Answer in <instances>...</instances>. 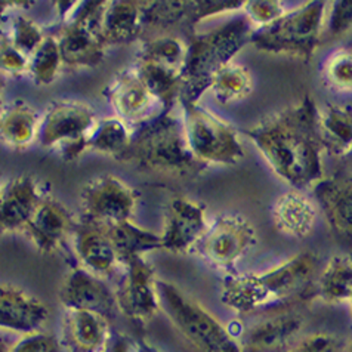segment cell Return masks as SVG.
<instances>
[{
  "instance_id": "obj_1",
  "label": "cell",
  "mask_w": 352,
  "mask_h": 352,
  "mask_svg": "<svg viewBox=\"0 0 352 352\" xmlns=\"http://www.w3.org/2000/svg\"><path fill=\"white\" fill-rule=\"evenodd\" d=\"M318 109L309 96L263 119L246 132L280 179L304 190L324 179Z\"/></svg>"
},
{
  "instance_id": "obj_2",
  "label": "cell",
  "mask_w": 352,
  "mask_h": 352,
  "mask_svg": "<svg viewBox=\"0 0 352 352\" xmlns=\"http://www.w3.org/2000/svg\"><path fill=\"white\" fill-rule=\"evenodd\" d=\"M318 259L302 252L265 272L228 277L222 285V302L237 314L276 308L316 296Z\"/></svg>"
},
{
  "instance_id": "obj_3",
  "label": "cell",
  "mask_w": 352,
  "mask_h": 352,
  "mask_svg": "<svg viewBox=\"0 0 352 352\" xmlns=\"http://www.w3.org/2000/svg\"><path fill=\"white\" fill-rule=\"evenodd\" d=\"M255 30L250 19L243 15L210 32L194 36L187 45V58L182 68L184 100L199 101L203 92L210 87L213 77L250 43Z\"/></svg>"
},
{
  "instance_id": "obj_4",
  "label": "cell",
  "mask_w": 352,
  "mask_h": 352,
  "mask_svg": "<svg viewBox=\"0 0 352 352\" xmlns=\"http://www.w3.org/2000/svg\"><path fill=\"white\" fill-rule=\"evenodd\" d=\"M120 162H132L140 168L169 175H190L197 170L201 163L188 144L182 109L160 114L142 124Z\"/></svg>"
},
{
  "instance_id": "obj_5",
  "label": "cell",
  "mask_w": 352,
  "mask_h": 352,
  "mask_svg": "<svg viewBox=\"0 0 352 352\" xmlns=\"http://www.w3.org/2000/svg\"><path fill=\"white\" fill-rule=\"evenodd\" d=\"M327 5L324 2H308L287 11L276 23L256 28L250 43L258 51L309 60L320 46L324 33Z\"/></svg>"
},
{
  "instance_id": "obj_6",
  "label": "cell",
  "mask_w": 352,
  "mask_h": 352,
  "mask_svg": "<svg viewBox=\"0 0 352 352\" xmlns=\"http://www.w3.org/2000/svg\"><path fill=\"white\" fill-rule=\"evenodd\" d=\"M160 305L173 326L200 352H244L243 345L213 314L179 287L157 280Z\"/></svg>"
},
{
  "instance_id": "obj_7",
  "label": "cell",
  "mask_w": 352,
  "mask_h": 352,
  "mask_svg": "<svg viewBox=\"0 0 352 352\" xmlns=\"http://www.w3.org/2000/svg\"><path fill=\"white\" fill-rule=\"evenodd\" d=\"M185 131L191 151L204 164H237L244 159L237 132L219 117L203 109L199 101L181 98Z\"/></svg>"
},
{
  "instance_id": "obj_8",
  "label": "cell",
  "mask_w": 352,
  "mask_h": 352,
  "mask_svg": "<svg viewBox=\"0 0 352 352\" xmlns=\"http://www.w3.org/2000/svg\"><path fill=\"white\" fill-rule=\"evenodd\" d=\"M98 123L91 105L79 101H54L41 120L38 142L60 148L63 159L73 162L87 151V138Z\"/></svg>"
},
{
  "instance_id": "obj_9",
  "label": "cell",
  "mask_w": 352,
  "mask_h": 352,
  "mask_svg": "<svg viewBox=\"0 0 352 352\" xmlns=\"http://www.w3.org/2000/svg\"><path fill=\"white\" fill-rule=\"evenodd\" d=\"M107 2H77L58 34L63 63L67 67H96L105 56L101 21Z\"/></svg>"
},
{
  "instance_id": "obj_10",
  "label": "cell",
  "mask_w": 352,
  "mask_h": 352,
  "mask_svg": "<svg viewBox=\"0 0 352 352\" xmlns=\"http://www.w3.org/2000/svg\"><path fill=\"white\" fill-rule=\"evenodd\" d=\"M119 271L116 289L119 311L136 324H146L162 308L153 267L142 256H133L122 262Z\"/></svg>"
},
{
  "instance_id": "obj_11",
  "label": "cell",
  "mask_w": 352,
  "mask_h": 352,
  "mask_svg": "<svg viewBox=\"0 0 352 352\" xmlns=\"http://www.w3.org/2000/svg\"><path fill=\"white\" fill-rule=\"evenodd\" d=\"M136 201V191L113 175H104L91 181L80 192L83 218L96 225L131 221Z\"/></svg>"
},
{
  "instance_id": "obj_12",
  "label": "cell",
  "mask_w": 352,
  "mask_h": 352,
  "mask_svg": "<svg viewBox=\"0 0 352 352\" xmlns=\"http://www.w3.org/2000/svg\"><path fill=\"white\" fill-rule=\"evenodd\" d=\"M256 244V230L241 214H222L195 248L217 268H231Z\"/></svg>"
},
{
  "instance_id": "obj_13",
  "label": "cell",
  "mask_w": 352,
  "mask_h": 352,
  "mask_svg": "<svg viewBox=\"0 0 352 352\" xmlns=\"http://www.w3.org/2000/svg\"><path fill=\"white\" fill-rule=\"evenodd\" d=\"M105 96L119 119L128 124L142 126L163 114L162 105L145 86L135 67L116 76L113 83L107 87Z\"/></svg>"
},
{
  "instance_id": "obj_14",
  "label": "cell",
  "mask_w": 352,
  "mask_h": 352,
  "mask_svg": "<svg viewBox=\"0 0 352 352\" xmlns=\"http://www.w3.org/2000/svg\"><path fill=\"white\" fill-rule=\"evenodd\" d=\"M58 299L65 309L94 311L107 318L119 309L116 292L107 286L101 277L82 267H76L67 272L58 292Z\"/></svg>"
},
{
  "instance_id": "obj_15",
  "label": "cell",
  "mask_w": 352,
  "mask_h": 352,
  "mask_svg": "<svg viewBox=\"0 0 352 352\" xmlns=\"http://www.w3.org/2000/svg\"><path fill=\"white\" fill-rule=\"evenodd\" d=\"M208 232L204 206L190 199H175L168 209L162 232L163 249L187 253L199 246Z\"/></svg>"
},
{
  "instance_id": "obj_16",
  "label": "cell",
  "mask_w": 352,
  "mask_h": 352,
  "mask_svg": "<svg viewBox=\"0 0 352 352\" xmlns=\"http://www.w3.org/2000/svg\"><path fill=\"white\" fill-rule=\"evenodd\" d=\"M49 318V309L21 287L3 283L0 286V326L23 336L41 333Z\"/></svg>"
},
{
  "instance_id": "obj_17",
  "label": "cell",
  "mask_w": 352,
  "mask_h": 352,
  "mask_svg": "<svg viewBox=\"0 0 352 352\" xmlns=\"http://www.w3.org/2000/svg\"><path fill=\"white\" fill-rule=\"evenodd\" d=\"M72 241L79 267L101 278L114 276L120 270L122 261L113 243L98 225L87 221L77 223L72 234Z\"/></svg>"
},
{
  "instance_id": "obj_18",
  "label": "cell",
  "mask_w": 352,
  "mask_h": 352,
  "mask_svg": "<svg viewBox=\"0 0 352 352\" xmlns=\"http://www.w3.org/2000/svg\"><path fill=\"white\" fill-rule=\"evenodd\" d=\"M113 327L105 316L94 311L65 309L61 345L67 352H104Z\"/></svg>"
},
{
  "instance_id": "obj_19",
  "label": "cell",
  "mask_w": 352,
  "mask_h": 352,
  "mask_svg": "<svg viewBox=\"0 0 352 352\" xmlns=\"http://www.w3.org/2000/svg\"><path fill=\"white\" fill-rule=\"evenodd\" d=\"M314 195L330 230L352 249V178H324L314 187Z\"/></svg>"
},
{
  "instance_id": "obj_20",
  "label": "cell",
  "mask_w": 352,
  "mask_h": 352,
  "mask_svg": "<svg viewBox=\"0 0 352 352\" xmlns=\"http://www.w3.org/2000/svg\"><path fill=\"white\" fill-rule=\"evenodd\" d=\"M76 223L61 203L54 199H42L25 234L42 253H55L72 237Z\"/></svg>"
},
{
  "instance_id": "obj_21",
  "label": "cell",
  "mask_w": 352,
  "mask_h": 352,
  "mask_svg": "<svg viewBox=\"0 0 352 352\" xmlns=\"http://www.w3.org/2000/svg\"><path fill=\"white\" fill-rule=\"evenodd\" d=\"M36 182L28 175L9 181L2 188L0 199V227L3 232H25L28 222L41 204Z\"/></svg>"
},
{
  "instance_id": "obj_22",
  "label": "cell",
  "mask_w": 352,
  "mask_h": 352,
  "mask_svg": "<svg viewBox=\"0 0 352 352\" xmlns=\"http://www.w3.org/2000/svg\"><path fill=\"white\" fill-rule=\"evenodd\" d=\"M304 320L293 312H280L252 326L244 336L248 352H287L296 344Z\"/></svg>"
},
{
  "instance_id": "obj_23",
  "label": "cell",
  "mask_w": 352,
  "mask_h": 352,
  "mask_svg": "<svg viewBox=\"0 0 352 352\" xmlns=\"http://www.w3.org/2000/svg\"><path fill=\"white\" fill-rule=\"evenodd\" d=\"M272 218L276 228L293 239H305L316 228L318 210L316 203L299 190H290L274 203Z\"/></svg>"
},
{
  "instance_id": "obj_24",
  "label": "cell",
  "mask_w": 352,
  "mask_h": 352,
  "mask_svg": "<svg viewBox=\"0 0 352 352\" xmlns=\"http://www.w3.org/2000/svg\"><path fill=\"white\" fill-rule=\"evenodd\" d=\"M142 30V2H133V0L107 2L101 21V37L105 45H128Z\"/></svg>"
},
{
  "instance_id": "obj_25",
  "label": "cell",
  "mask_w": 352,
  "mask_h": 352,
  "mask_svg": "<svg viewBox=\"0 0 352 352\" xmlns=\"http://www.w3.org/2000/svg\"><path fill=\"white\" fill-rule=\"evenodd\" d=\"M317 128L324 151L336 157L352 155V107L326 104L318 109Z\"/></svg>"
},
{
  "instance_id": "obj_26",
  "label": "cell",
  "mask_w": 352,
  "mask_h": 352,
  "mask_svg": "<svg viewBox=\"0 0 352 352\" xmlns=\"http://www.w3.org/2000/svg\"><path fill=\"white\" fill-rule=\"evenodd\" d=\"M135 68L148 91L162 105L163 114L175 110L181 102L184 92L182 70L144 60H138Z\"/></svg>"
},
{
  "instance_id": "obj_27",
  "label": "cell",
  "mask_w": 352,
  "mask_h": 352,
  "mask_svg": "<svg viewBox=\"0 0 352 352\" xmlns=\"http://www.w3.org/2000/svg\"><path fill=\"white\" fill-rule=\"evenodd\" d=\"M316 296L330 305L349 304L352 299V256L335 255L316 280Z\"/></svg>"
},
{
  "instance_id": "obj_28",
  "label": "cell",
  "mask_w": 352,
  "mask_h": 352,
  "mask_svg": "<svg viewBox=\"0 0 352 352\" xmlns=\"http://www.w3.org/2000/svg\"><path fill=\"white\" fill-rule=\"evenodd\" d=\"M98 227H101L109 236L122 262L133 256H142L146 252L163 249L162 236L141 228L140 225L133 223L132 221L111 225H98Z\"/></svg>"
},
{
  "instance_id": "obj_29",
  "label": "cell",
  "mask_w": 352,
  "mask_h": 352,
  "mask_svg": "<svg viewBox=\"0 0 352 352\" xmlns=\"http://www.w3.org/2000/svg\"><path fill=\"white\" fill-rule=\"evenodd\" d=\"M0 131L9 145L23 148L38 138L41 120H38L37 111L30 104L25 101H14L2 116Z\"/></svg>"
},
{
  "instance_id": "obj_30",
  "label": "cell",
  "mask_w": 352,
  "mask_h": 352,
  "mask_svg": "<svg viewBox=\"0 0 352 352\" xmlns=\"http://www.w3.org/2000/svg\"><path fill=\"white\" fill-rule=\"evenodd\" d=\"M133 135L131 133L128 123L119 117L98 120L92 133L87 138V151H96L109 154L122 160L132 144Z\"/></svg>"
},
{
  "instance_id": "obj_31",
  "label": "cell",
  "mask_w": 352,
  "mask_h": 352,
  "mask_svg": "<svg viewBox=\"0 0 352 352\" xmlns=\"http://www.w3.org/2000/svg\"><path fill=\"white\" fill-rule=\"evenodd\" d=\"M253 87L250 72L244 65L228 64L213 77L209 89L222 104H232L246 98Z\"/></svg>"
},
{
  "instance_id": "obj_32",
  "label": "cell",
  "mask_w": 352,
  "mask_h": 352,
  "mask_svg": "<svg viewBox=\"0 0 352 352\" xmlns=\"http://www.w3.org/2000/svg\"><path fill=\"white\" fill-rule=\"evenodd\" d=\"M63 63L61 47L56 36H46L43 43L30 56L28 73L38 86H46L55 80Z\"/></svg>"
},
{
  "instance_id": "obj_33",
  "label": "cell",
  "mask_w": 352,
  "mask_h": 352,
  "mask_svg": "<svg viewBox=\"0 0 352 352\" xmlns=\"http://www.w3.org/2000/svg\"><path fill=\"white\" fill-rule=\"evenodd\" d=\"M187 49L178 37L175 36H159L145 42L138 60L157 63L166 67L182 70L187 58Z\"/></svg>"
},
{
  "instance_id": "obj_34",
  "label": "cell",
  "mask_w": 352,
  "mask_h": 352,
  "mask_svg": "<svg viewBox=\"0 0 352 352\" xmlns=\"http://www.w3.org/2000/svg\"><path fill=\"white\" fill-rule=\"evenodd\" d=\"M324 83L336 92L352 94V46L331 52L322 65Z\"/></svg>"
},
{
  "instance_id": "obj_35",
  "label": "cell",
  "mask_w": 352,
  "mask_h": 352,
  "mask_svg": "<svg viewBox=\"0 0 352 352\" xmlns=\"http://www.w3.org/2000/svg\"><path fill=\"white\" fill-rule=\"evenodd\" d=\"M190 2L172 0V2H142L144 28H169L188 19Z\"/></svg>"
},
{
  "instance_id": "obj_36",
  "label": "cell",
  "mask_w": 352,
  "mask_h": 352,
  "mask_svg": "<svg viewBox=\"0 0 352 352\" xmlns=\"http://www.w3.org/2000/svg\"><path fill=\"white\" fill-rule=\"evenodd\" d=\"M8 37L11 38V42L16 49L30 58L37 51L38 46L43 43L46 36L43 34L41 25L33 21V19L24 15H16L12 23L11 36Z\"/></svg>"
},
{
  "instance_id": "obj_37",
  "label": "cell",
  "mask_w": 352,
  "mask_h": 352,
  "mask_svg": "<svg viewBox=\"0 0 352 352\" xmlns=\"http://www.w3.org/2000/svg\"><path fill=\"white\" fill-rule=\"evenodd\" d=\"M286 14L285 5L278 0H250L244 3V15L250 19L253 25H258V28L276 23Z\"/></svg>"
},
{
  "instance_id": "obj_38",
  "label": "cell",
  "mask_w": 352,
  "mask_h": 352,
  "mask_svg": "<svg viewBox=\"0 0 352 352\" xmlns=\"http://www.w3.org/2000/svg\"><path fill=\"white\" fill-rule=\"evenodd\" d=\"M324 30L331 37H344L352 30V0H339L327 8Z\"/></svg>"
},
{
  "instance_id": "obj_39",
  "label": "cell",
  "mask_w": 352,
  "mask_h": 352,
  "mask_svg": "<svg viewBox=\"0 0 352 352\" xmlns=\"http://www.w3.org/2000/svg\"><path fill=\"white\" fill-rule=\"evenodd\" d=\"M244 3L246 2H240V0H225V2H222V0H219V2H217V0H201V2H190L187 21L195 24L208 16L244 9Z\"/></svg>"
},
{
  "instance_id": "obj_40",
  "label": "cell",
  "mask_w": 352,
  "mask_h": 352,
  "mask_svg": "<svg viewBox=\"0 0 352 352\" xmlns=\"http://www.w3.org/2000/svg\"><path fill=\"white\" fill-rule=\"evenodd\" d=\"M287 352H346L340 340L330 333H312L299 339Z\"/></svg>"
},
{
  "instance_id": "obj_41",
  "label": "cell",
  "mask_w": 352,
  "mask_h": 352,
  "mask_svg": "<svg viewBox=\"0 0 352 352\" xmlns=\"http://www.w3.org/2000/svg\"><path fill=\"white\" fill-rule=\"evenodd\" d=\"M0 63H2L3 72L12 76H21L28 72L30 58L25 56L19 49H16L11 42V38L3 36L2 46H0Z\"/></svg>"
},
{
  "instance_id": "obj_42",
  "label": "cell",
  "mask_w": 352,
  "mask_h": 352,
  "mask_svg": "<svg viewBox=\"0 0 352 352\" xmlns=\"http://www.w3.org/2000/svg\"><path fill=\"white\" fill-rule=\"evenodd\" d=\"M3 352H55V344L52 338L41 331V333L23 336Z\"/></svg>"
},
{
  "instance_id": "obj_43",
  "label": "cell",
  "mask_w": 352,
  "mask_h": 352,
  "mask_svg": "<svg viewBox=\"0 0 352 352\" xmlns=\"http://www.w3.org/2000/svg\"><path fill=\"white\" fill-rule=\"evenodd\" d=\"M136 340H133L128 335L122 333V331L113 329L109 344H107L104 352H133Z\"/></svg>"
},
{
  "instance_id": "obj_44",
  "label": "cell",
  "mask_w": 352,
  "mask_h": 352,
  "mask_svg": "<svg viewBox=\"0 0 352 352\" xmlns=\"http://www.w3.org/2000/svg\"><path fill=\"white\" fill-rule=\"evenodd\" d=\"M133 352H162L157 348H154L153 345H150L148 342L145 340H136L135 344V351Z\"/></svg>"
},
{
  "instance_id": "obj_45",
  "label": "cell",
  "mask_w": 352,
  "mask_h": 352,
  "mask_svg": "<svg viewBox=\"0 0 352 352\" xmlns=\"http://www.w3.org/2000/svg\"><path fill=\"white\" fill-rule=\"evenodd\" d=\"M346 352H352V344H351V346L346 349Z\"/></svg>"
},
{
  "instance_id": "obj_46",
  "label": "cell",
  "mask_w": 352,
  "mask_h": 352,
  "mask_svg": "<svg viewBox=\"0 0 352 352\" xmlns=\"http://www.w3.org/2000/svg\"><path fill=\"white\" fill-rule=\"evenodd\" d=\"M349 305H351V312H352V299H351V302H349Z\"/></svg>"
},
{
  "instance_id": "obj_47",
  "label": "cell",
  "mask_w": 352,
  "mask_h": 352,
  "mask_svg": "<svg viewBox=\"0 0 352 352\" xmlns=\"http://www.w3.org/2000/svg\"><path fill=\"white\" fill-rule=\"evenodd\" d=\"M351 160H352V155H351Z\"/></svg>"
}]
</instances>
